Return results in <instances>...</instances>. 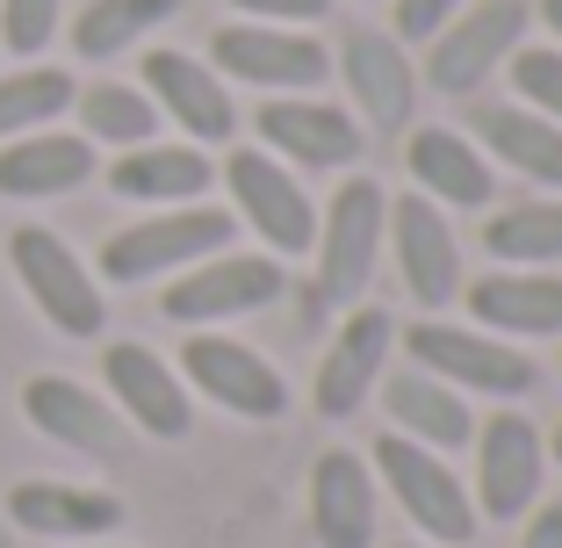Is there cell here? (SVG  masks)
Returning <instances> with one entry per match:
<instances>
[{
  "mask_svg": "<svg viewBox=\"0 0 562 548\" xmlns=\"http://www.w3.org/2000/svg\"><path fill=\"white\" fill-rule=\"evenodd\" d=\"M382 238H390V188L375 174H347L331 188L325 216H317V282L311 303L317 311H353L375 297V267H382Z\"/></svg>",
  "mask_w": 562,
  "mask_h": 548,
  "instance_id": "6da1fadb",
  "label": "cell"
},
{
  "mask_svg": "<svg viewBox=\"0 0 562 548\" xmlns=\"http://www.w3.org/2000/svg\"><path fill=\"white\" fill-rule=\"evenodd\" d=\"M397 354L412 368H426V376H440L447 390L491 398V404H519V398H533V382H541V368H533L527 347L491 339L483 325H454V317H412V325H397Z\"/></svg>",
  "mask_w": 562,
  "mask_h": 548,
  "instance_id": "7a4b0ae2",
  "label": "cell"
},
{
  "mask_svg": "<svg viewBox=\"0 0 562 548\" xmlns=\"http://www.w3.org/2000/svg\"><path fill=\"white\" fill-rule=\"evenodd\" d=\"M238 216L216 210V202H181V210H151L123 232H109L101 246V282L137 289V282H173L181 267L210 260V253H232Z\"/></svg>",
  "mask_w": 562,
  "mask_h": 548,
  "instance_id": "3957f363",
  "label": "cell"
},
{
  "mask_svg": "<svg viewBox=\"0 0 562 548\" xmlns=\"http://www.w3.org/2000/svg\"><path fill=\"white\" fill-rule=\"evenodd\" d=\"M375 483L397 499V513L418 527V541L432 548H469L476 541V499H469V483L454 477V462L432 448H418V440H404V433H382L375 440Z\"/></svg>",
  "mask_w": 562,
  "mask_h": 548,
  "instance_id": "277c9868",
  "label": "cell"
},
{
  "mask_svg": "<svg viewBox=\"0 0 562 548\" xmlns=\"http://www.w3.org/2000/svg\"><path fill=\"white\" fill-rule=\"evenodd\" d=\"M476 448V477H469V499H476L483 527H505V519H527L548 491V433L527 412L497 404L491 418H476L469 433Z\"/></svg>",
  "mask_w": 562,
  "mask_h": 548,
  "instance_id": "5b68a950",
  "label": "cell"
},
{
  "mask_svg": "<svg viewBox=\"0 0 562 548\" xmlns=\"http://www.w3.org/2000/svg\"><path fill=\"white\" fill-rule=\"evenodd\" d=\"M216 181L232 188V216L274 253V260H296V253L317 246V202H311V188L296 181V167H281L274 152L232 145Z\"/></svg>",
  "mask_w": 562,
  "mask_h": 548,
  "instance_id": "8992f818",
  "label": "cell"
},
{
  "mask_svg": "<svg viewBox=\"0 0 562 548\" xmlns=\"http://www.w3.org/2000/svg\"><path fill=\"white\" fill-rule=\"evenodd\" d=\"M527 30H533V8H527V0H469L462 15H454L426 44L418 87H432V94H447V101L483 94V80H491V72H505V58L527 44Z\"/></svg>",
  "mask_w": 562,
  "mask_h": 548,
  "instance_id": "52a82bcc",
  "label": "cell"
},
{
  "mask_svg": "<svg viewBox=\"0 0 562 548\" xmlns=\"http://www.w3.org/2000/svg\"><path fill=\"white\" fill-rule=\"evenodd\" d=\"M339 80H347V109L353 123H361L368 137H404L418 116V66L412 51L397 44L390 30H375V22H347V36H339Z\"/></svg>",
  "mask_w": 562,
  "mask_h": 548,
  "instance_id": "ba28073f",
  "label": "cell"
},
{
  "mask_svg": "<svg viewBox=\"0 0 562 548\" xmlns=\"http://www.w3.org/2000/svg\"><path fill=\"white\" fill-rule=\"evenodd\" d=\"M289 289L274 253H210V260L181 267L159 297V317L188 325V333H216V325H232V317H252Z\"/></svg>",
  "mask_w": 562,
  "mask_h": 548,
  "instance_id": "9c48e42d",
  "label": "cell"
},
{
  "mask_svg": "<svg viewBox=\"0 0 562 548\" xmlns=\"http://www.w3.org/2000/svg\"><path fill=\"white\" fill-rule=\"evenodd\" d=\"M252 131H260V152H274L296 174H353L368 159V131L353 123V109L325 94H267L252 109Z\"/></svg>",
  "mask_w": 562,
  "mask_h": 548,
  "instance_id": "30bf717a",
  "label": "cell"
},
{
  "mask_svg": "<svg viewBox=\"0 0 562 548\" xmlns=\"http://www.w3.org/2000/svg\"><path fill=\"white\" fill-rule=\"evenodd\" d=\"M8 267H15V282L30 289V303L66 339H101V325H109L101 282L87 275V260L58 232H44V224H15V232H8Z\"/></svg>",
  "mask_w": 562,
  "mask_h": 548,
  "instance_id": "8fae6325",
  "label": "cell"
},
{
  "mask_svg": "<svg viewBox=\"0 0 562 548\" xmlns=\"http://www.w3.org/2000/svg\"><path fill=\"white\" fill-rule=\"evenodd\" d=\"M210 72L246 80L260 94H317L331 80V51L311 30H274V22H224L210 36Z\"/></svg>",
  "mask_w": 562,
  "mask_h": 548,
  "instance_id": "7c38bea8",
  "label": "cell"
},
{
  "mask_svg": "<svg viewBox=\"0 0 562 548\" xmlns=\"http://www.w3.org/2000/svg\"><path fill=\"white\" fill-rule=\"evenodd\" d=\"M181 382H188V390H202L216 412L252 418V426H274V418L289 412V382H281V368L267 361L260 347L232 339V333H188Z\"/></svg>",
  "mask_w": 562,
  "mask_h": 548,
  "instance_id": "4fadbf2b",
  "label": "cell"
},
{
  "mask_svg": "<svg viewBox=\"0 0 562 548\" xmlns=\"http://www.w3.org/2000/svg\"><path fill=\"white\" fill-rule=\"evenodd\" d=\"M382 253L397 260L404 297L426 317H440L447 303H462V246H454V224H447V210H432L418 188L390 195V238H382Z\"/></svg>",
  "mask_w": 562,
  "mask_h": 548,
  "instance_id": "5bb4252c",
  "label": "cell"
},
{
  "mask_svg": "<svg viewBox=\"0 0 562 548\" xmlns=\"http://www.w3.org/2000/svg\"><path fill=\"white\" fill-rule=\"evenodd\" d=\"M390 354H397V317L382 311L375 297L339 311V333L325 339L317 354V382H311V404L317 418H353L368 398H375V382L390 376Z\"/></svg>",
  "mask_w": 562,
  "mask_h": 548,
  "instance_id": "9a60e30c",
  "label": "cell"
},
{
  "mask_svg": "<svg viewBox=\"0 0 562 548\" xmlns=\"http://www.w3.org/2000/svg\"><path fill=\"white\" fill-rule=\"evenodd\" d=\"M101 382H109L116 412L131 418L137 433H151V440H188V426H195L188 382H181V368L159 361L145 339H109V347H101Z\"/></svg>",
  "mask_w": 562,
  "mask_h": 548,
  "instance_id": "2e32d148",
  "label": "cell"
},
{
  "mask_svg": "<svg viewBox=\"0 0 562 548\" xmlns=\"http://www.w3.org/2000/svg\"><path fill=\"white\" fill-rule=\"evenodd\" d=\"M404 174L432 210H491L497 202V167L454 123H412L404 131Z\"/></svg>",
  "mask_w": 562,
  "mask_h": 548,
  "instance_id": "e0dca14e",
  "label": "cell"
},
{
  "mask_svg": "<svg viewBox=\"0 0 562 548\" xmlns=\"http://www.w3.org/2000/svg\"><path fill=\"white\" fill-rule=\"evenodd\" d=\"M469 325L491 339H562V275L555 267H491L476 282H462Z\"/></svg>",
  "mask_w": 562,
  "mask_h": 548,
  "instance_id": "ac0fdd59",
  "label": "cell"
},
{
  "mask_svg": "<svg viewBox=\"0 0 562 548\" xmlns=\"http://www.w3.org/2000/svg\"><path fill=\"white\" fill-rule=\"evenodd\" d=\"M145 94L159 116L181 123L188 145H232L238 137V101L232 87L216 80L202 58H188V51H145Z\"/></svg>",
  "mask_w": 562,
  "mask_h": 548,
  "instance_id": "d6986e66",
  "label": "cell"
},
{
  "mask_svg": "<svg viewBox=\"0 0 562 548\" xmlns=\"http://www.w3.org/2000/svg\"><path fill=\"white\" fill-rule=\"evenodd\" d=\"M311 534L317 548H375V469L361 448H325L311 462Z\"/></svg>",
  "mask_w": 562,
  "mask_h": 548,
  "instance_id": "ffe728a7",
  "label": "cell"
},
{
  "mask_svg": "<svg viewBox=\"0 0 562 548\" xmlns=\"http://www.w3.org/2000/svg\"><path fill=\"white\" fill-rule=\"evenodd\" d=\"M382 412H390V433H404V440H418V448L432 455H454L469 448V433H476V412H469L462 390H447L440 376H426V368H390V376L375 382Z\"/></svg>",
  "mask_w": 562,
  "mask_h": 548,
  "instance_id": "44dd1931",
  "label": "cell"
},
{
  "mask_svg": "<svg viewBox=\"0 0 562 548\" xmlns=\"http://www.w3.org/2000/svg\"><path fill=\"white\" fill-rule=\"evenodd\" d=\"M22 418H30L44 440H58V448H72V455H94V462H109V455L123 448L116 404H101L94 390L72 382V376H30L22 382Z\"/></svg>",
  "mask_w": 562,
  "mask_h": 548,
  "instance_id": "7402d4cb",
  "label": "cell"
},
{
  "mask_svg": "<svg viewBox=\"0 0 562 548\" xmlns=\"http://www.w3.org/2000/svg\"><path fill=\"white\" fill-rule=\"evenodd\" d=\"M469 137L483 145L491 167H505V174H519V181L562 195V123L533 116V109H519V101H483L476 123H469Z\"/></svg>",
  "mask_w": 562,
  "mask_h": 548,
  "instance_id": "603a6c76",
  "label": "cell"
},
{
  "mask_svg": "<svg viewBox=\"0 0 562 548\" xmlns=\"http://www.w3.org/2000/svg\"><path fill=\"white\" fill-rule=\"evenodd\" d=\"M216 181L210 152L202 145H131L109 159V195L123 202H145V210H181V202H202Z\"/></svg>",
  "mask_w": 562,
  "mask_h": 548,
  "instance_id": "cb8c5ba5",
  "label": "cell"
},
{
  "mask_svg": "<svg viewBox=\"0 0 562 548\" xmlns=\"http://www.w3.org/2000/svg\"><path fill=\"white\" fill-rule=\"evenodd\" d=\"M8 519L22 534H44V541H101V534L123 527V499L116 491H87V483H15L8 491Z\"/></svg>",
  "mask_w": 562,
  "mask_h": 548,
  "instance_id": "d4e9b609",
  "label": "cell"
},
{
  "mask_svg": "<svg viewBox=\"0 0 562 548\" xmlns=\"http://www.w3.org/2000/svg\"><path fill=\"white\" fill-rule=\"evenodd\" d=\"M94 174V145L66 131H30L0 145V195L8 202H44V195H72Z\"/></svg>",
  "mask_w": 562,
  "mask_h": 548,
  "instance_id": "484cf974",
  "label": "cell"
},
{
  "mask_svg": "<svg viewBox=\"0 0 562 548\" xmlns=\"http://www.w3.org/2000/svg\"><path fill=\"white\" fill-rule=\"evenodd\" d=\"M483 253H491V267H562V195L491 202L483 210Z\"/></svg>",
  "mask_w": 562,
  "mask_h": 548,
  "instance_id": "4316f807",
  "label": "cell"
},
{
  "mask_svg": "<svg viewBox=\"0 0 562 548\" xmlns=\"http://www.w3.org/2000/svg\"><path fill=\"white\" fill-rule=\"evenodd\" d=\"M72 109H80V137H87V145L131 152V145H151V137H159V109H151L145 87L94 80V87H80V94H72Z\"/></svg>",
  "mask_w": 562,
  "mask_h": 548,
  "instance_id": "83f0119b",
  "label": "cell"
},
{
  "mask_svg": "<svg viewBox=\"0 0 562 548\" xmlns=\"http://www.w3.org/2000/svg\"><path fill=\"white\" fill-rule=\"evenodd\" d=\"M181 15V0H87L72 22V51L80 58H116V51L145 44V30Z\"/></svg>",
  "mask_w": 562,
  "mask_h": 548,
  "instance_id": "f1b7e54d",
  "label": "cell"
},
{
  "mask_svg": "<svg viewBox=\"0 0 562 548\" xmlns=\"http://www.w3.org/2000/svg\"><path fill=\"white\" fill-rule=\"evenodd\" d=\"M72 72L58 66H22V72H0V137H30L50 131V123L72 109Z\"/></svg>",
  "mask_w": 562,
  "mask_h": 548,
  "instance_id": "f546056e",
  "label": "cell"
},
{
  "mask_svg": "<svg viewBox=\"0 0 562 548\" xmlns=\"http://www.w3.org/2000/svg\"><path fill=\"white\" fill-rule=\"evenodd\" d=\"M505 80H513V101H519V109L562 123V51L555 44H519L513 58H505Z\"/></svg>",
  "mask_w": 562,
  "mask_h": 548,
  "instance_id": "4dcf8cb0",
  "label": "cell"
},
{
  "mask_svg": "<svg viewBox=\"0 0 562 548\" xmlns=\"http://www.w3.org/2000/svg\"><path fill=\"white\" fill-rule=\"evenodd\" d=\"M50 36H58V0H0V44L15 58H36Z\"/></svg>",
  "mask_w": 562,
  "mask_h": 548,
  "instance_id": "1f68e13d",
  "label": "cell"
},
{
  "mask_svg": "<svg viewBox=\"0 0 562 548\" xmlns=\"http://www.w3.org/2000/svg\"><path fill=\"white\" fill-rule=\"evenodd\" d=\"M462 8H469V0H390V36H397L404 51H412V44H432V36L462 15Z\"/></svg>",
  "mask_w": 562,
  "mask_h": 548,
  "instance_id": "d6a6232c",
  "label": "cell"
},
{
  "mask_svg": "<svg viewBox=\"0 0 562 548\" xmlns=\"http://www.w3.org/2000/svg\"><path fill=\"white\" fill-rule=\"evenodd\" d=\"M246 22H274V30H303V22H325L331 0H232Z\"/></svg>",
  "mask_w": 562,
  "mask_h": 548,
  "instance_id": "836d02e7",
  "label": "cell"
},
{
  "mask_svg": "<svg viewBox=\"0 0 562 548\" xmlns=\"http://www.w3.org/2000/svg\"><path fill=\"white\" fill-rule=\"evenodd\" d=\"M519 548H562V499H541L519 527Z\"/></svg>",
  "mask_w": 562,
  "mask_h": 548,
  "instance_id": "e575fe53",
  "label": "cell"
},
{
  "mask_svg": "<svg viewBox=\"0 0 562 548\" xmlns=\"http://www.w3.org/2000/svg\"><path fill=\"white\" fill-rule=\"evenodd\" d=\"M533 15H541V30H548V44L562 51V0H541V8H533Z\"/></svg>",
  "mask_w": 562,
  "mask_h": 548,
  "instance_id": "d590c367",
  "label": "cell"
},
{
  "mask_svg": "<svg viewBox=\"0 0 562 548\" xmlns=\"http://www.w3.org/2000/svg\"><path fill=\"white\" fill-rule=\"evenodd\" d=\"M548 455H555V469H562V418H555V433H548Z\"/></svg>",
  "mask_w": 562,
  "mask_h": 548,
  "instance_id": "8d00e7d4",
  "label": "cell"
},
{
  "mask_svg": "<svg viewBox=\"0 0 562 548\" xmlns=\"http://www.w3.org/2000/svg\"><path fill=\"white\" fill-rule=\"evenodd\" d=\"M397 548H432V541H397Z\"/></svg>",
  "mask_w": 562,
  "mask_h": 548,
  "instance_id": "74e56055",
  "label": "cell"
},
{
  "mask_svg": "<svg viewBox=\"0 0 562 548\" xmlns=\"http://www.w3.org/2000/svg\"><path fill=\"white\" fill-rule=\"evenodd\" d=\"M0 548H15V541H8V527H0Z\"/></svg>",
  "mask_w": 562,
  "mask_h": 548,
  "instance_id": "f35d334b",
  "label": "cell"
},
{
  "mask_svg": "<svg viewBox=\"0 0 562 548\" xmlns=\"http://www.w3.org/2000/svg\"><path fill=\"white\" fill-rule=\"evenodd\" d=\"M555 368H562V354H555Z\"/></svg>",
  "mask_w": 562,
  "mask_h": 548,
  "instance_id": "ab89813d",
  "label": "cell"
}]
</instances>
